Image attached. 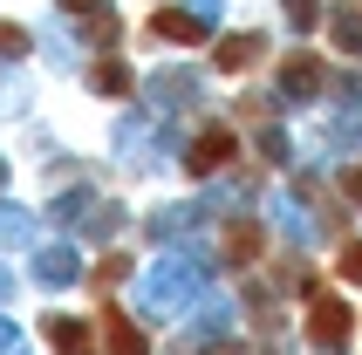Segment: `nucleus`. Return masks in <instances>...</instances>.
Masks as SVG:
<instances>
[{"instance_id":"obj_1","label":"nucleus","mask_w":362,"mask_h":355,"mask_svg":"<svg viewBox=\"0 0 362 355\" xmlns=\"http://www.w3.org/2000/svg\"><path fill=\"white\" fill-rule=\"evenodd\" d=\"M349 328H356V315H349L342 301H315V308H308V335L322 342V349H342Z\"/></svg>"},{"instance_id":"obj_2","label":"nucleus","mask_w":362,"mask_h":355,"mask_svg":"<svg viewBox=\"0 0 362 355\" xmlns=\"http://www.w3.org/2000/svg\"><path fill=\"white\" fill-rule=\"evenodd\" d=\"M226 158H233V137H226V130H205V137L192 144V158H185V164H192V178H205L212 164H226Z\"/></svg>"},{"instance_id":"obj_3","label":"nucleus","mask_w":362,"mask_h":355,"mask_svg":"<svg viewBox=\"0 0 362 355\" xmlns=\"http://www.w3.org/2000/svg\"><path fill=\"white\" fill-rule=\"evenodd\" d=\"M103 349H110V355H144V335H137V328H130V321L117 315V308L103 315Z\"/></svg>"},{"instance_id":"obj_4","label":"nucleus","mask_w":362,"mask_h":355,"mask_svg":"<svg viewBox=\"0 0 362 355\" xmlns=\"http://www.w3.org/2000/svg\"><path fill=\"white\" fill-rule=\"evenodd\" d=\"M315 69H322L315 55H287V62H281V82L294 89V96H315V89H322V76H315Z\"/></svg>"},{"instance_id":"obj_5","label":"nucleus","mask_w":362,"mask_h":355,"mask_svg":"<svg viewBox=\"0 0 362 355\" xmlns=\"http://www.w3.org/2000/svg\"><path fill=\"white\" fill-rule=\"evenodd\" d=\"M260 48H267L260 35H233V41H219V69H246V62H260Z\"/></svg>"},{"instance_id":"obj_6","label":"nucleus","mask_w":362,"mask_h":355,"mask_svg":"<svg viewBox=\"0 0 362 355\" xmlns=\"http://www.w3.org/2000/svg\"><path fill=\"white\" fill-rule=\"evenodd\" d=\"M48 342H55L62 355H89V328H82V321H48Z\"/></svg>"},{"instance_id":"obj_7","label":"nucleus","mask_w":362,"mask_h":355,"mask_svg":"<svg viewBox=\"0 0 362 355\" xmlns=\"http://www.w3.org/2000/svg\"><path fill=\"white\" fill-rule=\"evenodd\" d=\"M226 253H233V260H253V253H260V226H253V219L226 226Z\"/></svg>"},{"instance_id":"obj_8","label":"nucleus","mask_w":362,"mask_h":355,"mask_svg":"<svg viewBox=\"0 0 362 355\" xmlns=\"http://www.w3.org/2000/svg\"><path fill=\"white\" fill-rule=\"evenodd\" d=\"M158 35H171V41H205V28L192 14H178V7H164V14H158Z\"/></svg>"},{"instance_id":"obj_9","label":"nucleus","mask_w":362,"mask_h":355,"mask_svg":"<svg viewBox=\"0 0 362 355\" xmlns=\"http://www.w3.org/2000/svg\"><path fill=\"white\" fill-rule=\"evenodd\" d=\"M96 89L103 96H123V89H130V69H123V62H96Z\"/></svg>"},{"instance_id":"obj_10","label":"nucleus","mask_w":362,"mask_h":355,"mask_svg":"<svg viewBox=\"0 0 362 355\" xmlns=\"http://www.w3.org/2000/svg\"><path fill=\"white\" fill-rule=\"evenodd\" d=\"M0 55H28V35L21 28H0Z\"/></svg>"},{"instance_id":"obj_11","label":"nucleus","mask_w":362,"mask_h":355,"mask_svg":"<svg viewBox=\"0 0 362 355\" xmlns=\"http://www.w3.org/2000/svg\"><path fill=\"white\" fill-rule=\"evenodd\" d=\"M342 280H362V246H349V253H342Z\"/></svg>"},{"instance_id":"obj_12","label":"nucleus","mask_w":362,"mask_h":355,"mask_svg":"<svg viewBox=\"0 0 362 355\" xmlns=\"http://www.w3.org/2000/svg\"><path fill=\"white\" fill-rule=\"evenodd\" d=\"M294 7V21H322V0H287Z\"/></svg>"}]
</instances>
